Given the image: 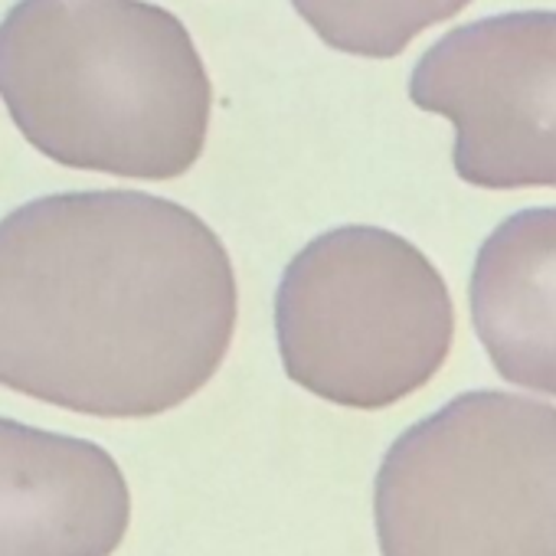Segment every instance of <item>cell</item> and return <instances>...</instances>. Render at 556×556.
Here are the masks:
<instances>
[{
    "label": "cell",
    "instance_id": "8992f818",
    "mask_svg": "<svg viewBox=\"0 0 556 556\" xmlns=\"http://www.w3.org/2000/svg\"><path fill=\"white\" fill-rule=\"evenodd\" d=\"M131 494L96 442L0 416V556H112Z\"/></svg>",
    "mask_w": 556,
    "mask_h": 556
},
{
    "label": "cell",
    "instance_id": "6da1fadb",
    "mask_svg": "<svg viewBox=\"0 0 556 556\" xmlns=\"http://www.w3.org/2000/svg\"><path fill=\"white\" fill-rule=\"evenodd\" d=\"M239 318L219 236L141 190L30 200L0 219V387L99 419L177 409Z\"/></svg>",
    "mask_w": 556,
    "mask_h": 556
},
{
    "label": "cell",
    "instance_id": "7a4b0ae2",
    "mask_svg": "<svg viewBox=\"0 0 556 556\" xmlns=\"http://www.w3.org/2000/svg\"><path fill=\"white\" fill-rule=\"evenodd\" d=\"M0 99L63 167L174 180L203 154L213 83L180 17L148 0H17Z\"/></svg>",
    "mask_w": 556,
    "mask_h": 556
},
{
    "label": "cell",
    "instance_id": "5b68a950",
    "mask_svg": "<svg viewBox=\"0 0 556 556\" xmlns=\"http://www.w3.org/2000/svg\"><path fill=\"white\" fill-rule=\"evenodd\" d=\"M409 99L455 125V174L484 190L556 187V11L448 30L409 76Z\"/></svg>",
    "mask_w": 556,
    "mask_h": 556
},
{
    "label": "cell",
    "instance_id": "3957f363",
    "mask_svg": "<svg viewBox=\"0 0 556 556\" xmlns=\"http://www.w3.org/2000/svg\"><path fill=\"white\" fill-rule=\"evenodd\" d=\"M374 517L383 556H556V406L448 400L383 455Z\"/></svg>",
    "mask_w": 556,
    "mask_h": 556
},
{
    "label": "cell",
    "instance_id": "277c9868",
    "mask_svg": "<svg viewBox=\"0 0 556 556\" xmlns=\"http://www.w3.org/2000/svg\"><path fill=\"white\" fill-rule=\"evenodd\" d=\"M275 338L302 390L348 409H387L442 370L455 305L442 271L409 239L338 226L286 265Z\"/></svg>",
    "mask_w": 556,
    "mask_h": 556
},
{
    "label": "cell",
    "instance_id": "52a82bcc",
    "mask_svg": "<svg viewBox=\"0 0 556 556\" xmlns=\"http://www.w3.org/2000/svg\"><path fill=\"white\" fill-rule=\"evenodd\" d=\"M471 321L507 383L556 396V206L520 210L481 242Z\"/></svg>",
    "mask_w": 556,
    "mask_h": 556
},
{
    "label": "cell",
    "instance_id": "ba28073f",
    "mask_svg": "<svg viewBox=\"0 0 556 556\" xmlns=\"http://www.w3.org/2000/svg\"><path fill=\"white\" fill-rule=\"evenodd\" d=\"M471 0H292L299 17L334 50L367 60L400 56L422 30L452 21Z\"/></svg>",
    "mask_w": 556,
    "mask_h": 556
}]
</instances>
